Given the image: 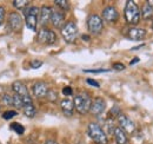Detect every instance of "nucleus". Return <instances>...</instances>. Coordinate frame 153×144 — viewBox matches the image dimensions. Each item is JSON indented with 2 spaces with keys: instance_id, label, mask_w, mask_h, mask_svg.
I'll return each instance as SVG.
<instances>
[{
  "instance_id": "nucleus-1",
  "label": "nucleus",
  "mask_w": 153,
  "mask_h": 144,
  "mask_svg": "<svg viewBox=\"0 0 153 144\" xmlns=\"http://www.w3.org/2000/svg\"><path fill=\"white\" fill-rule=\"evenodd\" d=\"M124 16L128 24L138 25L141 19V11L133 0H128L124 8Z\"/></svg>"
},
{
  "instance_id": "nucleus-23",
  "label": "nucleus",
  "mask_w": 153,
  "mask_h": 144,
  "mask_svg": "<svg viewBox=\"0 0 153 144\" xmlns=\"http://www.w3.org/2000/svg\"><path fill=\"white\" fill-rule=\"evenodd\" d=\"M10 128L13 130V131H16L17 134H19V135H22L24 132H25V128L21 125L20 123H17V122H14V123H12Z\"/></svg>"
},
{
  "instance_id": "nucleus-10",
  "label": "nucleus",
  "mask_w": 153,
  "mask_h": 144,
  "mask_svg": "<svg viewBox=\"0 0 153 144\" xmlns=\"http://www.w3.org/2000/svg\"><path fill=\"white\" fill-rule=\"evenodd\" d=\"M105 109H106V102L102 98H96L94 100H92L90 112L94 116H99L105 111Z\"/></svg>"
},
{
  "instance_id": "nucleus-37",
  "label": "nucleus",
  "mask_w": 153,
  "mask_h": 144,
  "mask_svg": "<svg viewBox=\"0 0 153 144\" xmlns=\"http://www.w3.org/2000/svg\"><path fill=\"white\" fill-rule=\"evenodd\" d=\"M45 144H59V143H58V142H56V141H53V140H47Z\"/></svg>"
},
{
  "instance_id": "nucleus-13",
  "label": "nucleus",
  "mask_w": 153,
  "mask_h": 144,
  "mask_svg": "<svg viewBox=\"0 0 153 144\" xmlns=\"http://www.w3.org/2000/svg\"><path fill=\"white\" fill-rule=\"evenodd\" d=\"M32 91H33V94H34L36 97H38V98H44V97L47 96V93H48L50 90H48L47 85H46L44 82H37V83L33 85Z\"/></svg>"
},
{
  "instance_id": "nucleus-16",
  "label": "nucleus",
  "mask_w": 153,
  "mask_h": 144,
  "mask_svg": "<svg viewBox=\"0 0 153 144\" xmlns=\"http://www.w3.org/2000/svg\"><path fill=\"white\" fill-rule=\"evenodd\" d=\"M64 21H65V14H64V12L53 10L52 17H51V22L53 24V26L54 27H61L62 24H64Z\"/></svg>"
},
{
  "instance_id": "nucleus-32",
  "label": "nucleus",
  "mask_w": 153,
  "mask_h": 144,
  "mask_svg": "<svg viewBox=\"0 0 153 144\" xmlns=\"http://www.w3.org/2000/svg\"><path fill=\"white\" fill-rule=\"evenodd\" d=\"M72 93H73V90L71 86H65L62 89V94H65V96H72Z\"/></svg>"
},
{
  "instance_id": "nucleus-25",
  "label": "nucleus",
  "mask_w": 153,
  "mask_h": 144,
  "mask_svg": "<svg viewBox=\"0 0 153 144\" xmlns=\"http://www.w3.org/2000/svg\"><path fill=\"white\" fill-rule=\"evenodd\" d=\"M13 106L17 109H22L24 108V103H22V99L21 97L18 94H14L13 96Z\"/></svg>"
},
{
  "instance_id": "nucleus-20",
  "label": "nucleus",
  "mask_w": 153,
  "mask_h": 144,
  "mask_svg": "<svg viewBox=\"0 0 153 144\" xmlns=\"http://www.w3.org/2000/svg\"><path fill=\"white\" fill-rule=\"evenodd\" d=\"M22 112L25 113V116L32 118V117L36 116V113H37V109H36V106H34L33 104H28V105H25V106L22 108Z\"/></svg>"
},
{
  "instance_id": "nucleus-17",
  "label": "nucleus",
  "mask_w": 153,
  "mask_h": 144,
  "mask_svg": "<svg viewBox=\"0 0 153 144\" xmlns=\"http://www.w3.org/2000/svg\"><path fill=\"white\" fill-rule=\"evenodd\" d=\"M12 89L14 91V94H18L20 97H24V96H30L28 90H27V86L21 83V82H14L12 84Z\"/></svg>"
},
{
  "instance_id": "nucleus-33",
  "label": "nucleus",
  "mask_w": 153,
  "mask_h": 144,
  "mask_svg": "<svg viewBox=\"0 0 153 144\" xmlns=\"http://www.w3.org/2000/svg\"><path fill=\"white\" fill-rule=\"evenodd\" d=\"M86 83L88 84V85H92V86H94V88H99L100 86V84L94 80V79H91V78H88V79H86Z\"/></svg>"
},
{
  "instance_id": "nucleus-27",
  "label": "nucleus",
  "mask_w": 153,
  "mask_h": 144,
  "mask_svg": "<svg viewBox=\"0 0 153 144\" xmlns=\"http://www.w3.org/2000/svg\"><path fill=\"white\" fill-rule=\"evenodd\" d=\"M46 98H47L50 102H56L58 99V96H57V93H56V91L50 90L48 93H47V96H46Z\"/></svg>"
},
{
  "instance_id": "nucleus-12",
  "label": "nucleus",
  "mask_w": 153,
  "mask_h": 144,
  "mask_svg": "<svg viewBox=\"0 0 153 144\" xmlns=\"http://www.w3.org/2000/svg\"><path fill=\"white\" fill-rule=\"evenodd\" d=\"M127 37H128V39L135 40V41L143 40V39H145L147 37V31L144 30V28H139V27H132V28L128 30Z\"/></svg>"
},
{
  "instance_id": "nucleus-40",
  "label": "nucleus",
  "mask_w": 153,
  "mask_h": 144,
  "mask_svg": "<svg viewBox=\"0 0 153 144\" xmlns=\"http://www.w3.org/2000/svg\"><path fill=\"white\" fill-rule=\"evenodd\" d=\"M152 28H153V21H152Z\"/></svg>"
},
{
  "instance_id": "nucleus-8",
  "label": "nucleus",
  "mask_w": 153,
  "mask_h": 144,
  "mask_svg": "<svg viewBox=\"0 0 153 144\" xmlns=\"http://www.w3.org/2000/svg\"><path fill=\"white\" fill-rule=\"evenodd\" d=\"M117 119H118L119 126H120L125 132H127V134H133L134 130H135V125H134V123L126 116V115L120 113V115L117 117Z\"/></svg>"
},
{
  "instance_id": "nucleus-22",
  "label": "nucleus",
  "mask_w": 153,
  "mask_h": 144,
  "mask_svg": "<svg viewBox=\"0 0 153 144\" xmlns=\"http://www.w3.org/2000/svg\"><path fill=\"white\" fill-rule=\"evenodd\" d=\"M27 5H30V1H27V0H14L13 1V6L18 10H25L27 7Z\"/></svg>"
},
{
  "instance_id": "nucleus-36",
  "label": "nucleus",
  "mask_w": 153,
  "mask_h": 144,
  "mask_svg": "<svg viewBox=\"0 0 153 144\" xmlns=\"http://www.w3.org/2000/svg\"><path fill=\"white\" fill-rule=\"evenodd\" d=\"M144 45H145V44H140L139 46H134V47H132V51H137V50H139V49L144 47Z\"/></svg>"
},
{
  "instance_id": "nucleus-24",
  "label": "nucleus",
  "mask_w": 153,
  "mask_h": 144,
  "mask_svg": "<svg viewBox=\"0 0 153 144\" xmlns=\"http://www.w3.org/2000/svg\"><path fill=\"white\" fill-rule=\"evenodd\" d=\"M54 4L57 5L59 8L64 10V11H68L70 10V2L66 0H56Z\"/></svg>"
},
{
  "instance_id": "nucleus-26",
  "label": "nucleus",
  "mask_w": 153,
  "mask_h": 144,
  "mask_svg": "<svg viewBox=\"0 0 153 144\" xmlns=\"http://www.w3.org/2000/svg\"><path fill=\"white\" fill-rule=\"evenodd\" d=\"M18 112L17 111H13V110H8V111H5L2 113V118L4 119H12L14 116H17Z\"/></svg>"
},
{
  "instance_id": "nucleus-34",
  "label": "nucleus",
  "mask_w": 153,
  "mask_h": 144,
  "mask_svg": "<svg viewBox=\"0 0 153 144\" xmlns=\"http://www.w3.org/2000/svg\"><path fill=\"white\" fill-rule=\"evenodd\" d=\"M4 20H5V8L2 6H0V26L2 25Z\"/></svg>"
},
{
  "instance_id": "nucleus-15",
  "label": "nucleus",
  "mask_w": 153,
  "mask_h": 144,
  "mask_svg": "<svg viewBox=\"0 0 153 144\" xmlns=\"http://www.w3.org/2000/svg\"><path fill=\"white\" fill-rule=\"evenodd\" d=\"M60 108H61V111L65 116L70 117L73 115V110H74V102L70 98H65L60 102Z\"/></svg>"
},
{
  "instance_id": "nucleus-3",
  "label": "nucleus",
  "mask_w": 153,
  "mask_h": 144,
  "mask_svg": "<svg viewBox=\"0 0 153 144\" xmlns=\"http://www.w3.org/2000/svg\"><path fill=\"white\" fill-rule=\"evenodd\" d=\"M87 134L88 136L96 142L97 144H107L108 138L105 134V131L98 125L97 123H90L87 125Z\"/></svg>"
},
{
  "instance_id": "nucleus-31",
  "label": "nucleus",
  "mask_w": 153,
  "mask_h": 144,
  "mask_svg": "<svg viewBox=\"0 0 153 144\" xmlns=\"http://www.w3.org/2000/svg\"><path fill=\"white\" fill-rule=\"evenodd\" d=\"M113 70H115V71H123V70H125V65L121 64V63H114L113 64Z\"/></svg>"
},
{
  "instance_id": "nucleus-9",
  "label": "nucleus",
  "mask_w": 153,
  "mask_h": 144,
  "mask_svg": "<svg viewBox=\"0 0 153 144\" xmlns=\"http://www.w3.org/2000/svg\"><path fill=\"white\" fill-rule=\"evenodd\" d=\"M101 18L106 20L107 22H115L119 19V12L117 11L114 6H107L104 8L101 13Z\"/></svg>"
},
{
  "instance_id": "nucleus-35",
  "label": "nucleus",
  "mask_w": 153,
  "mask_h": 144,
  "mask_svg": "<svg viewBox=\"0 0 153 144\" xmlns=\"http://www.w3.org/2000/svg\"><path fill=\"white\" fill-rule=\"evenodd\" d=\"M140 62V59L138 58V57H134L133 59L131 60V63H130V65H134V64H137V63H139Z\"/></svg>"
},
{
  "instance_id": "nucleus-39",
  "label": "nucleus",
  "mask_w": 153,
  "mask_h": 144,
  "mask_svg": "<svg viewBox=\"0 0 153 144\" xmlns=\"http://www.w3.org/2000/svg\"><path fill=\"white\" fill-rule=\"evenodd\" d=\"M147 2H149V5H150V6L152 7V10H153V0H149Z\"/></svg>"
},
{
  "instance_id": "nucleus-18",
  "label": "nucleus",
  "mask_w": 153,
  "mask_h": 144,
  "mask_svg": "<svg viewBox=\"0 0 153 144\" xmlns=\"http://www.w3.org/2000/svg\"><path fill=\"white\" fill-rule=\"evenodd\" d=\"M114 138L117 144H127V136H126V132L120 128V126H117L114 128Z\"/></svg>"
},
{
  "instance_id": "nucleus-6",
  "label": "nucleus",
  "mask_w": 153,
  "mask_h": 144,
  "mask_svg": "<svg viewBox=\"0 0 153 144\" xmlns=\"http://www.w3.org/2000/svg\"><path fill=\"white\" fill-rule=\"evenodd\" d=\"M104 27V22L102 18L98 14H91L87 19V28L92 34H100V32L102 31Z\"/></svg>"
},
{
  "instance_id": "nucleus-4",
  "label": "nucleus",
  "mask_w": 153,
  "mask_h": 144,
  "mask_svg": "<svg viewBox=\"0 0 153 144\" xmlns=\"http://www.w3.org/2000/svg\"><path fill=\"white\" fill-rule=\"evenodd\" d=\"M73 102H74V108H76V110L79 113L85 115V113L90 112L92 100H91V98H90V96L87 93L76 94L74 97V99H73Z\"/></svg>"
},
{
  "instance_id": "nucleus-21",
  "label": "nucleus",
  "mask_w": 153,
  "mask_h": 144,
  "mask_svg": "<svg viewBox=\"0 0 153 144\" xmlns=\"http://www.w3.org/2000/svg\"><path fill=\"white\" fill-rule=\"evenodd\" d=\"M0 98H1V103L4 105H7V106H12L13 105V97L12 96H10L7 93H4V94H1Z\"/></svg>"
},
{
  "instance_id": "nucleus-7",
  "label": "nucleus",
  "mask_w": 153,
  "mask_h": 144,
  "mask_svg": "<svg viewBox=\"0 0 153 144\" xmlns=\"http://www.w3.org/2000/svg\"><path fill=\"white\" fill-rule=\"evenodd\" d=\"M38 41L40 44L52 45L57 41V34L54 31L48 28H41L38 33Z\"/></svg>"
},
{
  "instance_id": "nucleus-30",
  "label": "nucleus",
  "mask_w": 153,
  "mask_h": 144,
  "mask_svg": "<svg viewBox=\"0 0 153 144\" xmlns=\"http://www.w3.org/2000/svg\"><path fill=\"white\" fill-rule=\"evenodd\" d=\"M120 109H119V106L118 105H114L113 108L111 109V111H110V113H111V116H114V117H118L120 113Z\"/></svg>"
},
{
  "instance_id": "nucleus-14",
  "label": "nucleus",
  "mask_w": 153,
  "mask_h": 144,
  "mask_svg": "<svg viewBox=\"0 0 153 144\" xmlns=\"http://www.w3.org/2000/svg\"><path fill=\"white\" fill-rule=\"evenodd\" d=\"M52 12H53V8L50 7V6H42L40 8V13H39V22L41 25H46L52 17Z\"/></svg>"
},
{
  "instance_id": "nucleus-19",
  "label": "nucleus",
  "mask_w": 153,
  "mask_h": 144,
  "mask_svg": "<svg viewBox=\"0 0 153 144\" xmlns=\"http://www.w3.org/2000/svg\"><path fill=\"white\" fill-rule=\"evenodd\" d=\"M141 18L144 20H150V19L153 18V10L152 7L149 5V2H146L141 7Z\"/></svg>"
},
{
  "instance_id": "nucleus-38",
  "label": "nucleus",
  "mask_w": 153,
  "mask_h": 144,
  "mask_svg": "<svg viewBox=\"0 0 153 144\" xmlns=\"http://www.w3.org/2000/svg\"><path fill=\"white\" fill-rule=\"evenodd\" d=\"M81 38H82L84 40H86V41H87V40H90V37H88V36H82Z\"/></svg>"
},
{
  "instance_id": "nucleus-28",
  "label": "nucleus",
  "mask_w": 153,
  "mask_h": 144,
  "mask_svg": "<svg viewBox=\"0 0 153 144\" xmlns=\"http://www.w3.org/2000/svg\"><path fill=\"white\" fill-rule=\"evenodd\" d=\"M41 66H42V62L39 60V59H34V60L31 62V68L32 69H39Z\"/></svg>"
},
{
  "instance_id": "nucleus-2",
  "label": "nucleus",
  "mask_w": 153,
  "mask_h": 144,
  "mask_svg": "<svg viewBox=\"0 0 153 144\" xmlns=\"http://www.w3.org/2000/svg\"><path fill=\"white\" fill-rule=\"evenodd\" d=\"M39 13H40V8H38L37 6H27L24 10L26 26L32 31L37 30V25L39 22Z\"/></svg>"
},
{
  "instance_id": "nucleus-5",
  "label": "nucleus",
  "mask_w": 153,
  "mask_h": 144,
  "mask_svg": "<svg viewBox=\"0 0 153 144\" xmlns=\"http://www.w3.org/2000/svg\"><path fill=\"white\" fill-rule=\"evenodd\" d=\"M61 34H62V38L65 39L66 43H68V44L74 43L76 37H78V27H76V25L73 21L66 22L61 28Z\"/></svg>"
},
{
  "instance_id": "nucleus-11",
  "label": "nucleus",
  "mask_w": 153,
  "mask_h": 144,
  "mask_svg": "<svg viewBox=\"0 0 153 144\" xmlns=\"http://www.w3.org/2000/svg\"><path fill=\"white\" fill-rule=\"evenodd\" d=\"M8 25L14 32H20V30L22 27V20H21L20 14L16 13V12H12L8 17Z\"/></svg>"
},
{
  "instance_id": "nucleus-29",
  "label": "nucleus",
  "mask_w": 153,
  "mask_h": 144,
  "mask_svg": "<svg viewBox=\"0 0 153 144\" xmlns=\"http://www.w3.org/2000/svg\"><path fill=\"white\" fill-rule=\"evenodd\" d=\"M85 73H104V72H110L107 69H96V70H84Z\"/></svg>"
}]
</instances>
